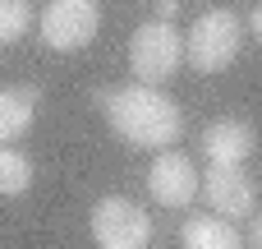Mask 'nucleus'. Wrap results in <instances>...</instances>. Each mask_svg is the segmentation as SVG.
<instances>
[{"instance_id":"2","label":"nucleus","mask_w":262,"mask_h":249,"mask_svg":"<svg viewBox=\"0 0 262 249\" xmlns=\"http://www.w3.org/2000/svg\"><path fill=\"white\" fill-rule=\"evenodd\" d=\"M239 46H244V18H239L235 9H226V5H216V9H203V14L189 23L184 60H189V69H198V74H221V69L235 65Z\"/></svg>"},{"instance_id":"7","label":"nucleus","mask_w":262,"mask_h":249,"mask_svg":"<svg viewBox=\"0 0 262 249\" xmlns=\"http://www.w3.org/2000/svg\"><path fill=\"white\" fill-rule=\"evenodd\" d=\"M203 199L226 222H239V217L258 213V185L244 166H207L203 171Z\"/></svg>"},{"instance_id":"8","label":"nucleus","mask_w":262,"mask_h":249,"mask_svg":"<svg viewBox=\"0 0 262 249\" xmlns=\"http://www.w3.org/2000/svg\"><path fill=\"white\" fill-rule=\"evenodd\" d=\"M253 152H258V134L239 116H221L203 129V157L212 166H244Z\"/></svg>"},{"instance_id":"3","label":"nucleus","mask_w":262,"mask_h":249,"mask_svg":"<svg viewBox=\"0 0 262 249\" xmlns=\"http://www.w3.org/2000/svg\"><path fill=\"white\" fill-rule=\"evenodd\" d=\"M184 65V32L175 23H161V18H147L134 28L129 37V69H134V83H147V88H161L180 74Z\"/></svg>"},{"instance_id":"11","label":"nucleus","mask_w":262,"mask_h":249,"mask_svg":"<svg viewBox=\"0 0 262 249\" xmlns=\"http://www.w3.org/2000/svg\"><path fill=\"white\" fill-rule=\"evenodd\" d=\"M32 185V162L18 148H0V199H18Z\"/></svg>"},{"instance_id":"10","label":"nucleus","mask_w":262,"mask_h":249,"mask_svg":"<svg viewBox=\"0 0 262 249\" xmlns=\"http://www.w3.org/2000/svg\"><path fill=\"white\" fill-rule=\"evenodd\" d=\"M180 245L184 249H244V236L235 231V222H226L216 213H198V217L184 222Z\"/></svg>"},{"instance_id":"13","label":"nucleus","mask_w":262,"mask_h":249,"mask_svg":"<svg viewBox=\"0 0 262 249\" xmlns=\"http://www.w3.org/2000/svg\"><path fill=\"white\" fill-rule=\"evenodd\" d=\"M175 9H180V0H157V18H161V23H170Z\"/></svg>"},{"instance_id":"6","label":"nucleus","mask_w":262,"mask_h":249,"mask_svg":"<svg viewBox=\"0 0 262 249\" xmlns=\"http://www.w3.org/2000/svg\"><path fill=\"white\" fill-rule=\"evenodd\" d=\"M203 189V171L189 162V152L180 148H166L152 157V171H147V194L161 203V208H189Z\"/></svg>"},{"instance_id":"12","label":"nucleus","mask_w":262,"mask_h":249,"mask_svg":"<svg viewBox=\"0 0 262 249\" xmlns=\"http://www.w3.org/2000/svg\"><path fill=\"white\" fill-rule=\"evenodd\" d=\"M32 28H37L32 0H0V46H14V42L28 37Z\"/></svg>"},{"instance_id":"14","label":"nucleus","mask_w":262,"mask_h":249,"mask_svg":"<svg viewBox=\"0 0 262 249\" xmlns=\"http://www.w3.org/2000/svg\"><path fill=\"white\" fill-rule=\"evenodd\" d=\"M249 249H262V213H253V226H249Z\"/></svg>"},{"instance_id":"4","label":"nucleus","mask_w":262,"mask_h":249,"mask_svg":"<svg viewBox=\"0 0 262 249\" xmlns=\"http://www.w3.org/2000/svg\"><path fill=\"white\" fill-rule=\"evenodd\" d=\"M92 240L97 249H147L152 245V217L120 194H106L92 208Z\"/></svg>"},{"instance_id":"9","label":"nucleus","mask_w":262,"mask_h":249,"mask_svg":"<svg viewBox=\"0 0 262 249\" xmlns=\"http://www.w3.org/2000/svg\"><path fill=\"white\" fill-rule=\"evenodd\" d=\"M37 102H41V92L32 83H5L0 88V148H14V139H23L32 129Z\"/></svg>"},{"instance_id":"1","label":"nucleus","mask_w":262,"mask_h":249,"mask_svg":"<svg viewBox=\"0 0 262 249\" xmlns=\"http://www.w3.org/2000/svg\"><path fill=\"white\" fill-rule=\"evenodd\" d=\"M106 125L129 143V148H147V152H166L184 139V116L175 106L170 92L147 88V83H129V88H111L106 102Z\"/></svg>"},{"instance_id":"15","label":"nucleus","mask_w":262,"mask_h":249,"mask_svg":"<svg viewBox=\"0 0 262 249\" xmlns=\"http://www.w3.org/2000/svg\"><path fill=\"white\" fill-rule=\"evenodd\" d=\"M244 28H249V32H253V37L262 42V0H258V9L249 14V23H244Z\"/></svg>"},{"instance_id":"5","label":"nucleus","mask_w":262,"mask_h":249,"mask_svg":"<svg viewBox=\"0 0 262 249\" xmlns=\"http://www.w3.org/2000/svg\"><path fill=\"white\" fill-rule=\"evenodd\" d=\"M101 28L97 0H46L41 9V42L51 51H83Z\"/></svg>"}]
</instances>
